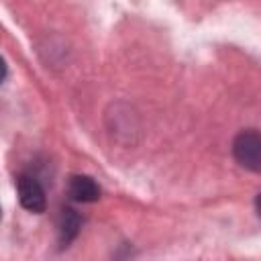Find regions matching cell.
<instances>
[{
  "mask_svg": "<svg viewBox=\"0 0 261 261\" xmlns=\"http://www.w3.org/2000/svg\"><path fill=\"white\" fill-rule=\"evenodd\" d=\"M232 155L234 159L251 169V171H259L261 169V137L255 128H247L241 130L232 143Z\"/></svg>",
  "mask_w": 261,
  "mask_h": 261,
  "instance_id": "cell-1",
  "label": "cell"
},
{
  "mask_svg": "<svg viewBox=\"0 0 261 261\" xmlns=\"http://www.w3.org/2000/svg\"><path fill=\"white\" fill-rule=\"evenodd\" d=\"M0 214H2V212H0Z\"/></svg>",
  "mask_w": 261,
  "mask_h": 261,
  "instance_id": "cell-6",
  "label": "cell"
},
{
  "mask_svg": "<svg viewBox=\"0 0 261 261\" xmlns=\"http://www.w3.org/2000/svg\"><path fill=\"white\" fill-rule=\"evenodd\" d=\"M80 226H82V220H80L75 210H71V208L61 210V222H59V241H61V245L71 243L75 239Z\"/></svg>",
  "mask_w": 261,
  "mask_h": 261,
  "instance_id": "cell-4",
  "label": "cell"
},
{
  "mask_svg": "<svg viewBox=\"0 0 261 261\" xmlns=\"http://www.w3.org/2000/svg\"><path fill=\"white\" fill-rule=\"evenodd\" d=\"M67 194L75 202H96L100 198V186L90 175H71L67 181Z\"/></svg>",
  "mask_w": 261,
  "mask_h": 261,
  "instance_id": "cell-3",
  "label": "cell"
},
{
  "mask_svg": "<svg viewBox=\"0 0 261 261\" xmlns=\"http://www.w3.org/2000/svg\"><path fill=\"white\" fill-rule=\"evenodd\" d=\"M4 77H6V63H4V59L0 57V84L4 82Z\"/></svg>",
  "mask_w": 261,
  "mask_h": 261,
  "instance_id": "cell-5",
  "label": "cell"
},
{
  "mask_svg": "<svg viewBox=\"0 0 261 261\" xmlns=\"http://www.w3.org/2000/svg\"><path fill=\"white\" fill-rule=\"evenodd\" d=\"M16 190H18V200H20L22 208H27L29 212L41 214L47 208L45 190L33 175H20L16 179Z\"/></svg>",
  "mask_w": 261,
  "mask_h": 261,
  "instance_id": "cell-2",
  "label": "cell"
}]
</instances>
